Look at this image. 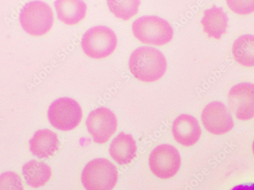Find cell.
Returning a JSON list of instances; mask_svg holds the SVG:
<instances>
[{"label":"cell","mask_w":254,"mask_h":190,"mask_svg":"<svg viewBox=\"0 0 254 190\" xmlns=\"http://www.w3.org/2000/svg\"><path fill=\"white\" fill-rule=\"evenodd\" d=\"M129 67L136 79L152 83L163 77L167 64L165 57L159 50L151 47H141L132 53Z\"/></svg>","instance_id":"6da1fadb"},{"label":"cell","mask_w":254,"mask_h":190,"mask_svg":"<svg viewBox=\"0 0 254 190\" xmlns=\"http://www.w3.org/2000/svg\"><path fill=\"white\" fill-rule=\"evenodd\" d=\"M135 37L142 44L163 46L173 39L174 30L166 20L156 16H145L136 19L132 25Z\"/></svg>","instance_id":"7a4b0ae2"},{"label":"cell","mask_w":254,"mask_h":190,"mask_svg":"<svg viewBox=\"0 0 254 190\" xmlns=\"http://www.w3.org/2000/svg\"><path fill=\"white\" fill-rule=\"evenodd\" d=\"M118 180L116 166L110 160L98 158L84 168L81 182L86 190H113Z\"/></svg>","instance_id":"3957f363"},{"label":"cell","mask_w":254,"mask_h":190,"mask_svg":"<svg viewBox=\"0 0 254 190\" xmlns=\"http://www.w3.org/2000/svg\"><path fill=\"white\" fill-rule=\"evenodd\" d=\"M21 26L29 34L42 36L49 33L54 23V13L51 7L41 1L27 3L19 15Z\"/></svg>","instance_id":"277c9868"},{"label":"cell","mask_w":254,"mask_h":190,"mask_svg":"<svg viewBox=\"0 0 254 190\" xmlns=\"http://www.w3.org/2000/svg\"><path fill=\"white\" fill-rule=\"evenodd\" d=\"M117 37L111 29L97 26L89 30L82 37V48L89 57L102 59L111 55L116 50Z\"/></svg>","instance_id":"5b68a950"},{"label":"cell","mask_w":254,"mask_h":190,"mask_svg":"<svg viewBox=\"0 0 254 190\" xmlns=\"http://www.w3.org/2000/svg\"><path fill=\"white\" fill-rule=\"evenodd\" d=\"M48 118L56 129L62 131H72L80 124L82 111L75 100L62 97L54 101L48 111Z\"/></svg>","instance_id":"8992f818"},{"label":"cell","mask_w":254,"mask_h":190,"mask_svg":"<svg viewBox=\"0 0 254 190\" xmlns=\"http://www.w3.org/2000/svg\"><path fill=\"white\" fill-rule=\"evenodd\" d=\"M181 159L178 151L171 145L161 144L153 150L149 158L151 172L161 179L174 177L179 172Z\"/></svg>","instance_id":"52a82bcc"},{"label":"cell","mask_w":254,"mask_h":190,"mask_svg":"<svg viewBox=\"0 0 254 190\" xmlns=\"http://www.w3.org/2000/svg\"><path fill=\"white\" fill-rule=\"evenodd\" d=\"M86 125L94 141L103 144L107 142L116 133L118 122L116 116L111 110L99 108L89 114Z\"/></svg>","instance_id":"ba28073f"},{"label":"cell","mask_w":254,"mask_h":190,"mask_svg":"<svg viewBox=\"0 0 254 190\" xmlns=\"http://www.w3.org/2000/svg\"><path fill=\"white\" fill-rule=\"evenodd\" d=\"M201 120L206 130L217 136L229 133L234 127L229 110L220 101L211 102L206 105L202 112Z\"/></svg>","instance_id":"9c48e42d"},{"label":"cell","mask_w":254,"mask_h":190,"mask_svg":"<svg viewBox=\"0 0 254 190\" xmlns=\"http://www.w3.org/2000/svg\"><path fill=\"white\" fill-rule=\"evenodd\" d=\"M229 107L236 117L248 121L254 117V84L241 83L233 87L228 95Z\"/></svg>","instance_id":"30bf717a"},{"label":"cell","mask_w":254,"mask_h":190,"mask_svg":"<svg viewBox=\"0 0 254 190\" xmlns=\"http://www.w3.org/2000/svg\"><path fill=\"white\" fill-rule=\"evenodd\" d=\"M172 132L175 140L186 146H192L199 140L201 135L197 120L188 114H182L174 122Z\"/></svg>","instance_id":"8fae6325"},{"label":"cell","mask_w":254,"mask_h":190,"mask_svg":"<svg viewBox=\"0 0 254 190\" xmlns=\"http://www.w3.org/2000/svg\"><path fill=\"white\" fill-rule=\"evenodd\" d=\"M58 135L50 130L36 132L30 141V151L36 157L47 159L59 149Z\"/></svg>","instance_id":"7c38bea8"},{"label":"cell","mask_w":254,"mask_h":190,"mask_svg":"<svg viewBox=\"0 0 254 190\" xmlns=\"http://www.w3.org/2000/svg\"><path fill=\"white\" fill-rule=\"evenodd\" d=\"M58 18L67 25H75L85 17L87 7L81 0H57L55 2Z\"/></svg>","instance_id":"4fadbf2b"},{"label":"cell","mask_w":254,"mask_h":190,"mask_svg":"<svg viewBox=\"0 0 254 190\" xmlns=\"http://www.w3.org/2000/svg\"><path fill=\"white\" fill-rule=\"evenodd\" d=\"M137 151L136 142L129 134H120L112 142L110 154L120 165L128 164L135 157Z\"/></svg>","instance_id":"5bb4252c"},{"label":"cell","mask_w":254,"mask_h":190,"mask_svg":"<svg viewBox=\"0 0 254 190\" xmlns=\"http://www.w3.org/2000/svg\"><path fill=\"white\" fill-rule=\"evenodd\" d=\"M228 18L222 8L214 6L204 11L201 23L209 38L220 40L226 33Z\"/></svg>","instance_id":"9a60e30c"},{"label":"cell","mask_w":254,"mask_h":190,"mask_svg":"<svg viewBox=\"0 0 254 190\" xmlns=\"http://www.w3.org/2000/svg\"><path fill=\"white\" fill-rule=\"evenodd\" d=\"M23 175L29 186L38 188L45 186L50 181L52 172L47 164L33 160L23 166Z\"/></svg>","instance_id":"2e32d148"},{"label":"cell","mask_w":254,"mask_h":190,"mask_svg":"<svg viewBox=\"0 0 254 190\" xmlns=\"http://www.w3.org/2000/svg\"><path fill=\"white\" fill-rule=\"evenodd\" d=\"M232 53L240 65L254 67V36L247 34L240 37L233 45Z\"/></svg>","instance_id":"e0dca14e"},{"label":"cell","mask_w":254,"mask_h":190,"mask_svg":"<svg viewBox=\"0 0 254 190\" xmlns=\"http://www.w3.org/2000/svg\"><path fill=\"white\" fill-rule=\"evenodd\" d=\"M108 4L111 11L117 17L127 21L138 13L140 1L139 0H109Z\"/></svg>","instance_id":"ac0fdd59"},{"label":"cell","mask_w":254,"mask_h":190,"mask_svg":"<svg viewBox=\"0 0 254 190\" xmlns=\"http://www.w3.org/2000/svg\"><path fill=\"white\" fill-rule=\"evenodd\" d=\"M0 190H24L20 177L14 172H6L0 177Z\"/></svg>","instance_id":"d6986e66"},{"label":"cell","mask_w":254,"mask_h":190,"mask_svg":"<svg viewBox=\"0 0 254 190\" xmlns=\"http://www.w3.org/2000/svg\"><path fill=\"white\" fill-rule=\"evenodd\" d=\"M227 4L233 12L240 15H248L254 12V0L253 1L229 0L227 1Z\"/></svg>","instance_id":"ffe728a7"},{"label":"cell","mask_w":254,"mask_h":190,"mask_svg":"<svg viewBox=\"0 0 254 190\" xmlns=\"http://www.w3.org/2000/svg\"><path fill=\"white\" fill-rule=\"evenodd\" d=\"M230 190H254V183H248L237 185Z\"/></svg>","instance_id":"44dd1931"},{"label":"cell","mask_w":254,"mask_h":190,"mask_svg":"<svg viewBox=\"0 0 254 190\" xmlns=\"http://www.w3.org/2000/svg\"><path fill=\"white\" fill-rule=\"evenodd\" d=\"M252 151H253V153L254 155V141H253V143H252Z\"/></svg>","instance_id":"7402d4cb"}]
</instances>
